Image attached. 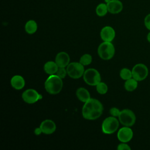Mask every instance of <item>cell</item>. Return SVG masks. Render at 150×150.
<instances>
[{"instance_id": "obj_1", "label": "cell", "mask_w": 150, "mask_h": 150, "mask_svg": "<svg viewBox=\"0 0 150 150\" xmlns=\"http://www.w3.org/2000/svg\"><path fill=\"white\" fill-rule=\"evenodd\" d=\"M103 111L101 103L96 98H90L86 101L82 108V115L84 118L94 120L98 118Z\"/></svg>"}, {"instance_id": "obj_2", "label": "cell", "mask_w": 150, "mask_h": 150, "mask_svg": "<svg viewBox=\"0 0 150 150\" xmlns=\"http://www.w3.org/2000/svg\"><path fill=\"white\" fill-rule=\"evenodd\" d=\"M63 87V81L61 78L56 74L50 75L45 82L46 91L50 94H57L60 92Z\"/></svg>"}, {"instance_id": "obj_3", "label": "cell", "mask_w": 150, "mask_h": 150, "mask_svg": "<svg viewBox=\"0 0 150 150\" xmlns=\"http://www.w3.org/2000/svg\"><path fill=\"white\" fill-rule=\"evenodd\" d=\"M98 56L103 60H110L114 55L115 48L114 45L109 42L101 43L97 50Z\"/></svg>"}, {"instance_id": "obj_4", "label": "cell", "mask_w": 150, "mask_h": 150, "mask_svg": "<svg viewBox=\"0 0 150 150\" xmlns=\"http://www.w3.org/2000/svg\"><path fill=\"white\" fill-rule=\"evenodd\" d=\"M119 127V121L115 117L106 118L103 122L101 129L103 133L111 134L115 132Z\"/></svg>"}, {"instance_id": "obj_5", "label": "cell", "mask_w": 150, "mask_h": 150, "mask_svg": "<svg viewBox=\"0 0 150 150\" xmlns=\"http://www.w3.org/2000/svg\"><path fill=\"white\" fill-rule=\"evenodd\" d=\"M118 120L124 126L131 127L135 122L136 116L132 110L124 109L121 111L118 116Z\"/></svg>"}, {"instance_id": "obj_6", "label": "cell", "mask_w": 150, "mask_h": 150, "mask_svg": "<svg viewBox=\"0 0 150 150\" xmlns=\"http://www.w3.org/2000/svg\"><path fill=\"white\" fill-rule=\"evenodd\" d=\"M83 76L84 81L90 86H96L101 81L100 74L95 69H87L84 71Z\"/></svg>"}, {"instance_id": "obj_7", "label": "cell", "mask_w": 150, "mask_h": 150, "mask_svg": "<svg viewBox=\"0 0 150 150\" xmlns=\"http://www.w3.org/2000/svg\"><path fill=\"white\" fill-rule=\"evenodd\" d=\"M67 73L72 79H77L83 76L84 66L80 62H72L68 64L66 68Z\"/></svg>"}, {"instance_id": "obj_8", "label": "cell", "mask_w": 150, "mask_h": 150, "mask_svg": "<svg viewBox=\"0 0 150 150\" xmlns=\"http://www.w3.org/2000/svg\"><path fill=\"white\" fill-rule=\"evenodd\" d=\"M131 71L132 78L138 81H141L145 80L147 77L149 73L147 66L143 63L135 64Z\"/></svg>"}, {"instance_id": "obj_9", "label": "cell", "mask_w": 150, "mask_h": 150, "mask_svg": "<svg viewBox=\"0 0 150 150\" xmlns=\"http://www.w3.org/2000/svg\"><path fill=\"white\" fill-rule=\"evenodd\" d=\"M23 100L28 104H33L42 98V96L34 89L26 90L22 94Z\"/></svg>"}, {"instance_id": "obj_10", "label": "cell", "mask_w": 150, "mask_h": 150, "mask_svg": "<svg viewBox=\"0 0 150 150\" xmlns=\"http://www.w3.org/2000/svg\"><path fill=\"white\" fill-rule=\"evenodd\" d=\"M133 137V131L129 127H124L120 128L117 133V138L121 142H128Z\"/></svg>"}, {"instance_id": "obj_11", "label": "cell", "mask_w": 150, "mask_h": 150, "mask_svg": "<svg viewBox=\"0 0 150 150\" xmlns=\"http://www.w3.org/2000/svg\"><path fill=\"white\" fill-rule=\"evenodd\" d=\"M115 32L114 29L109 26L104 27L100 32V36L104 42H111L115 38Z\"/></svg>"}, {"instance_id": "obj_12", "label": "cell", "mask_w": 150, "mask_h": 150, "mask_svg": "<svg viewBox=\"0 0 150 150\" xmlns=\"http://www.w3.org/2000/svg\"><path fill=\"white\" fill-rule=\"evenodd\" d=\"M40 128L42 129V133L45 134H52L56 131V125L54 122L52 120H45L41 122Z\"/></svg>"}, {"instance_id": "obj_13", "label": "cell", "mask_w": 150, "mask_h": 150, "mask_svg": "<svg viewBox=\"0 0 150 150\" xmlns=\"http://www.w3.org/2000/svg\"><path fill=\"white\" fill-rule=\"evenodd\" d=\"M55 62L59 66V67H65L70 63L69 55L64 52H61L57 54L55 58Z\"/></svg>"}, {"instance_id": "obj_14", "label": "cell", "mask_w": 150, "mask_h": 150, "mask_svg": "<svg viewBox=\"0 0 150 150\" xmlns=\"http://www.w3.org/2000/svg\"><path fill=\"white\" fill-rule=\"evenodd\" d=\"M108 12L112 14L118 13L122 10L123 5L119 0H111L107 3Z\"/></svg>"}, {"instance_id": "obj_15", "label": "cell", "mask_w": 150, "mask_h": 150, "mask_svg": "<svg viewBox=\"0 0 150 150\" xmlns=\"http://www.w3.org/2000/svg\"><path fill=\"white\" fill-rule=\"evenodd\" d=\"M11 84L12 87L16 90L22 89L25 84V81L23 77L20 75H15L13 76L11 80Z\"/></svg>"}, {"instance_id": "obj_16", "label": "cell", "mask_w": 150, "mask_h": 150, "mask_svg": "<svg viewBox=\"0 0 150 150\" xmlns=\"http://www.w3.org/2000/svg\"><path fill=\"white\" fill-rule=\"evenodd\" d=\"M76 94L78 99L83 103H86L91 98L89 91L83 87L77 88Z\"/></svg>"}, {"instance_id": "obj_17", "label": "cell", "mask_w": 150, "mask_h": 150, "mask_svg": "<svg viewBox=\"0 0 150 150\" xmlns=\"http://www.w3.org/2000/svg\"><path fill=\"white\" fill-rule=\"evenodd\" d=\"M44 70L48 74H54L56 73L59 66L55 62L49 61L46 62L44 65Z\"/></svg>"}, {"instance_id": "obj_18", "label": "cell", "mask_w": 150, "mask_h": 150, "mask_svg": "<svg viewBox=\"0 0 150 150\" xmlns=\"http://www.w3.org/2000/svg\"><path fill=\"white\" fill-rule=\"evenodd\" d=\"M138 87V81L134 78H131L125 80L124 83V88L128 91H133Z\"/></svg>"}, {"instance_id": "obj_19", "label": "cell", "mask_w": 150, "mask_h": 150, "mask_svg": "<svg viewBox=\"0 0 150 150\" xmlns=\"http://www.w3.org/2000/svg\"><path fill=\"white\" fill-rule=\"evenodd\" d=\"M25 29L28 34H33L37 30L38 25L35 21L29 20L26 23Z\"/></svg>"}, {"instance_id": "obj_20", "label": "cell", "mask_w": 150, "mask_h": 150, "mask_svg": "<svg viewBox=\"0 0 150 150\" xmlns=\"http://www.w3.org/2000/svg\"><path fill=\"white\" fill-rule=\"evenodd\" d=\"M96 13L98 16H105L107 12H108V9H107V4H100L96 8Z\"/></svg>"}, {"instance_id": "obj_21", "label": "cell", "mask_w": 150, "mask_h": 150, "mask_svg": "<svg viewBox=\"0 0 150 150\" xmlns=\"http://www.w3.org/2000/svg\"><path fill=\"white\" fill-rule=\"evenodd\" d=\"M120 76L121 78L124 80H128L132 77V71L127 68H123L120 72Z\"/></svg>"}, {"instance_id": "obj_22", "label": "cell", "mask_w": 150, "mask_h": 150, "mask_svg": "<svg viewBox=\"0 0 150 150\" xmlns=\"http://www.w3.org/2000/svg\"><path fill=\"white\" fill-rule=\"evenodd\" d=\"M96 86L97 91L100 94H105L108 91V87L105 83L100 81Z\"/></svg>"}, {"instance_id": "obj_23", "label": "cell", "mask_w": 150, "mask_h": 150, "mask_svg": "<svg viewBox=\"0 0 150 150\" xmlns=\"http://www.w3.org/2000/svg\"><path fill=\"white\" fill-rule=\"evenodd\" d=\"M92 62V56L89 54H83L80 59V63L83 66H87Z\"/></svg>"}, {"instance_id": "obj_24", "label": "cell", "mask_w": 150, "mask_h": 150, "mask_svg": "<svg viewBox=\"0 0 150 150\" xmlns=\"http://www.w3.org/2000/svg\"><path fill=\"white\" fill-rule=\"evenodd\" d=\"M67 70L65 69L64 67H59L57 72H56V75L59 76L60 78L64 79L66 74H67Z\"/></svg>"}, {"instance_id": "obj_25", "label": "cell", "mask_w": 150, "mask_h": 150, "mask_svg": "<svg viewBox=\"0 0 150 150\" xmlns=\"http://www.w3.org/2000/svg\"><path fill=\"white\" fill-rule=\"evenodd\" d=\"M121 111L116 108V107H112L110 110V114L112 116V117H118L120 115Z\"/></svg>"}, {"instance_id": "obj_26", "label": "cell", "mask_w": 150, "mask_h": 150, "mask_svg": "<svg viewBox=\"0 0 150 150\" xmlns=\"http://www.w3.org/2000/svg\"><path fill=\"white\" fill-rule=\"evenodd\" d=\"M117 149H118V150H131V148L125 142H122L121 144H120L118 145Z\"/></svg>"}, {"instance_id": "obj_27", "label": "cell", "mask_w": 150, "mask_h": 150, "mask_svg": "<svg viewBox=\"0 0 150 150\" xmlns=\"http://www.w3.org/2000/svg\"><path fill=\"white\" fill-rule=\"evenodd\" d=\"M144 25L147 29L150 30V13L148 14L144 19Z\"/></svg>"}, {"instance_id": "obj_28", "label": "cell", "mask_w": 150, "mask_h": 150, "mask_svg": "<svg viewBox=\"0 0 150 150\" xmlns=\"http://www.w3.org/2000/svg\"><path fill=\"white\" fill-rule=\"evenodd\" d=\"M42 132V129L40 128V127L39 128H36L34 130V133L36 135H39Z\"/></svg>"}, {"instance_id": "obj_29", "label": "cell", "mask_w": 150, "mask_h": 150, "mask_svg": "<svg viewBox=\"0 0 150 150\" xmlns=\"http://www.w3.org/2000/svg\"><path fill=\"white\" fill-rule=\"evenodd\" d=\"M146 39H147V40L150 43V32L148 33L147 36H146Z\"/></svg>"}, {"instance_id": "obj_30", "label": "cell", "mask_w": 150, "mask_h": 150, "mask_svg": "<svg viewBox=\"0 0 150 150\" xmlns=\"http://www.w3.org/2000/svg\"><path fill=\"white\" fill-rule=\"evenodd\" d=\"M111 0H105V2H107V3H108V2H110Z\"/></svg>"}]
</instances>
